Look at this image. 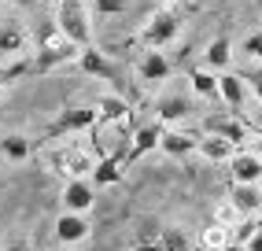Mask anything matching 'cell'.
Returning <instances> with one entry per match:
<instances>
[{"instance_id": "1", "label": "cell", "mask_w": 262, "mask_h": 251, "mask_svg": "<svg viewBox=\"0 0 262 251\" xmlns=\"http://www.w3.org/2000/svg\"><path fill=\"white\" fill-rule=\"evenodd\" d=\"M78 52H81V48H78L74 41H67L63 30H59L56 23H48V26H41V48H37V59H33V70H37V74H48L52 67L74 59Z\"/></svg>"}, {"instance_id": "2", "label": "cell", "mask_w": 262, "mask_h": 251, "mask_svg": "<svg viewBox=\"0 0 262 251\" xmlns=\"http://www.w3.org/2000/svg\"><path fill=\"white\" fill-rule=\"evenodd\" d=\"M56 26L63 30V37L74 41L78 48L93 45V23H89L85 0H59V4H56Z\"/></svg>"}, {"instance_id": "3", "label": "cell", "mask_w": 262, "mask_h": 251, "mask_svg": "<svg viewBox=\"0 0 262 251\" xmlns=\"http://www.w3.org/2000/svg\"><path fill=\"white\" fill-rule=\"evenodd\" d=\"M203 133H218V137H225V140H233L236 148H244V144H251L255 126L244 118L240 111H229V115H211V118L203 122Z\"/></svg>"}, {"instance_id": "4", "label": "cell", "mask_w": 262, "mask_h": 251, "mask_svg": "<svg viewBox=\"0 0 262 251\" xmlns=\"http://www.w3.org/2000/svg\"><path fill=\"white\" fill-rule=\"evenodd\" d=\"M96 122H100V111H96V107H67V111L45 130V140H56V137H67V133L96 130Z\"/></svg>"}, {"instance_id": "5", "label": "cell", "mask_w": 262, "mask_h": 251, "mask_svg": "<svg viewBox=\"0 0 262 251\" xmlns=\"http://www.w3.org/2000/svg\"><path fill=\"white\" fill-rule=\"evenodd\" d=\"M96 166V159L81 148H56L48 155V170L52 174H63V177H89Z\"/></svg>"}, {"instance_id": "6", "label": "cell", "mask_w": 262, "mask_h": 251, "mask_svg": "<svg viewBox=\"0 0 262 251\" xmlns=\"http://www.w3.org/2000/svg\"><path fill=\"white\" fill-rule=\"evenodd\" d=\"M181 33V19L173 11H155L151 19L144 23V30H141V45L144 48H166L173 37Z\"/></svg>"}, {"instance_id": "7", "label": "cell", "mask_w": 262, "mask_h": 251, "mask_svg": "<svg viewBox=\"0 0 262 251\" xmlns=\"http://www.w3.org/2000/svg\"><path fill=\"white\" fill-rule=\"evenodd\" d=\"M59 203L63 211H74V214H89L96 203V185L89 177H67V185L59 192Z\"/></svg>"}, {"instance_id": "8", "label": "cell", "mask_w": 262, "mask_h": 251, "mask_svg": "<svg viewBox=\"0 0 262 251\" xmlns=\"http://www.w3.org/2000/svg\"><path fill=\"white\" fill-rule=\"evenodd\" d=\"M163 133H166V126L155 118V122H148V126H141V130L133 133V140H129V152H126V166H133L137 159H144L148 152H155L163 144Z\"/></svg>"}, {"instance_id": "9", "label": "cell", "mask_w": 262, "mask_h": 251, "mask_svg": "<svg viewBox=\"0 0 262 251\" xmlns=\"http://www.w3.org/2000/svg\"><path fill=\"white\" fill-rule=\"evenodd\" d=\"M89 233H93V225H89V214H74V211H63L59 218H56V240L59 244H85L89 240Z\"/></svg>"}, {"instance_id": "10", "label": "cell", "mask_w": 262, "mask_h": 251, "mask_svg": "<svg viewBox=\"0 0 262 251\" xmlns=\"http://www.w3.org/2000/svg\"><path fill=\"white\" fill-rule=\"evenodd\" d=\"M78 70L89 74V78H100V81H118V67L103 56L100 48H93V45L78 52Z\"/></svg>"}, {"instance_id": "11", "label": "cell", "mask_w": 262, "mask_h": 251, "mask_svg": "<svg viewBox=\"0 0 262 251\" xmlns=\"http://www.w3.org/2000/svg\"><path fill=\"white\" fill-rule=\"evenodd\" d=\"M229 174L236 185H258L262 181V155L258 152H236L229 159Z\"/></svg>"}, {"instance_id": "12", "label": "cell", "mask_w": 262, "mask_h": 251, "mask_svg": "<svg viewBox=\"0 0 262 251\" xmlns=\"http://www.w3.org/2000/svg\"><path fill=\"white\" fill-rule=\"evenodd\" d=\"M170 59L163 56L159 48H148L144 56H141V63H137V78H141L144 85H159V81H166L170 78Z\"/></svg>"}, {"instance_id": "13", "label": "cell", "mask_w": 262, "mask_h": 251, "mask_svg": "<svg viewBox=\"0 0 262 251\" xmlns=\"http://www.w3.org/2000/svg\"><path fill=\"white\" fill-rule=\"evenodd\" d=\"M218 89H222V103L229 107V111H244V100H248V93H251L248 78L222 70V74H218Z\"/></svg>"}, {"instance_id": "14", "label": "cell", "mask_w": 262, "mask_h": 251, "mask_svg": "<svg viewBox=\"0 0 262 251\" xmlns=\"http://www.w3.org/2000/svg\"><path fill=\"white\" fill-rule=\"evenodd\" d=\"M207 163H229V159L240 152L233 140H225V137H218V133H203L200 137V148H196Z\"/></svg>"}, {"instance_id": "15", "label": "cell", "mask_w": 262, "mask_h": 251, "mask_svg": "<svg viewBox=\"0 0 262 251\" xmlns=\"http://www.w3.org/2000/svg\"><path fill=\"white\" fill-rule=\"evenodd\" d=\"M229 203L244 214V218H251V214L262 211V192H258V185H236V181H233V189H229Z\"/></svg>"}, {"instance_id": "16", "label": "cell", "mask_w": 262, "mask_h": 251, "mask_svg": "<svg viewBox=\"0 0 262 251\" xmlns=\"http://www.w3.org/2000/svg\"><path fill=\"white\" fill-rule=\"evenodd\" d=\"M196 148H200V137L181 133V130H166L163 133V144H159V152H166L170 159H185V155H192Z\"/></svg>"}, {"instance_id": "17", "label": "cell", "mask_w": 262, "mask_h": 251, "mask_svg": "<svg viewBox=\"0 0 262 251\" xmlns=\"http://www.w3.org/2000/svg\"><path fill=\"white\" fill-rule=\"evenodd\" d=\"M122 166H126V159L122 155H100L96 166H93V185H118L122 181Z\"/></svg>"}, {"instance_id": "18", "label": "cell", "mask_w": 262, "mask_h": 251, "mask_svg": "<svg viewBox=\"0 0 262 251\" xmlns=\"http://www.w3.org/2000/svg\"><path fill=\"white\" fill-rule=\"evenodd\" d=\"M188 111H192V103L185 96H163L159 107H155V118H159L163 126H170V122H185Z\"/></svg>"}, {"instance_id": "19", "label": "cell", "mask_w": 262, "mask_h": 251, "mask_svg": "<svg viewBox=\"0 0 262 251\" xmlns=\"http://www.w3.org/2000/svg\"><path fill=\"white\" fill-rule=\"evenodd\" d=\"M0 155H4L8 163H26V159L33 155V140L23 137V133H8L4 140H0Z\"/></svg>"}, {"instance_id": "20", "label": "cell", "mask_w": 262, "mask_h": 251, "mask_svg": "<svg viewBox=\"0 0 262 251\" xmlns=\"http://www.w3.org/2000/svg\"><path fill=\"white\" fill-rule=\"evenodd\" d=\"M200 244H203L207 251H229V247H233V225H225V222H211V225L203 229Z\"/></svg>"}, {"instance_id": "21", "label": "cell", "mask_w": 262, "mask_h": 251, "mask_svg": "<svg viewBox=\"0 0 262 251\" xmlns=\"http://www.w3.org/2000/svg\"><path fill=\"white\" fill-rule=\"evenodd\" d=\"M188 81H192V93H196V96H203V100H222V89H218V74H214V70L196 67V70L188 74Z\"/></svg>"}, {"instance_id": "22", "label": "cell", "mask_w": 262, "mask_h": 251, "mask_svg": "<svg viewBox=\"0 0 262 251\" xmlns=\"http://www.w3.org/2000/svg\"><path fill=\"white\" fill-rule=\"evenodd\" d=\"M229 59H233V45H229V37H214L211 45H207V52H203L207 70H218V74L229 67Z\"/></svg>"}, {"instance_id": "23", "label": "cell", "mask_w": 262, "mask_h": 251, "mask_svg": "<svg viewBox=\"0 0 262 251\" xmlns=\"http://www.w3.org/2000/svg\"><path fill=\"white\" fill-rule=\"evenodd\" d=\"M96 111H100V122H96V126H107V122H126V118H129V103L122 100V96H100Z\"/></svg>"}, {"instance_id": "24", "label": "cell", "mask_w": 262, "mask_h": 251, "mask_svg": "<svg viewBox=\"0 0 262 251\" xmlns=\"http://www.w3.org/2000/svg\"><path fill=\"white\" fill-rule=\"evenodd\" d=\"M23 48H26V30L15 26V23H4L0 26V52L4 56H19Z\"/></svg>"}, {"instance_id": "25", "label": "cell", "mask_w": 262, "mask_h": 251, "mask_svg": "<svg viewBox=\"0 0 262 251\" xmlns=\"http://www.w3.org/2000/svg\"><path fill=\"white\" fill-rule=\"evenodd\" d=\"M159 244H163V251H192V240H188V233L181 225L159 229Z\"/></svg>"}, {"instance_id": "26", "label": "cell", "mask_w": 262, "mask_h": 251, "mask_svg": "<svg viewBox=\"0 0 262 251\" xmlns=\"http://www.w3.org/2000/svg\"><path fill=\"white\" fill-rule=\"evenodd\" d=\"M240 52H244L248 59H262V30L248 33V37H244V45H240Z\"/></svg>"}, {"instance_id": "27", "label": "cell", "mask_w": 262, "mask_h": 251, "mask_svg": "<svg viewBox=\"0 0 262 251\" xmlns=\"http://www.w3.org/2000/svg\"><path fill=\"white\" fill-rule=\"evenodd\" d=\"M255 229H258V222H251V218H248V222H240L236 233H233V244H248V240L255 237Z\"/></svg>"}, {"instance_id": "28", "label": "cell", "mask_w": 262, "mask_h": 251, "mask_svg": "<svg viewBox=\"0 0 262 251\" xmlns=\"http://www.w3.org/2000/svg\"><path fill=\"white\" fill-rule=\"evenodd\" d=\"M126 0H96V15H122Z\"/></svg>"}, {"instance_id": "29", "label": "cell", "mask_w": 262, "mask_h": 251, "mask_svg": "<svg viewBox=\"0 0 262 251\" xmlns=\"http://www.w3.org/2000/svg\"><path fill=\"white\" fill-rule=\"evenodd\" d=\"M248 89H251V96L262 103V74H251V78H248Z\"/></svg>"}, {"instance_id": "30", "label": "cell", "mask_w": 262, "mask_h": 251, "mask_svg": "<svg viewBox=\"0 0 262 251\" xmlns=\"http://www.w3.org/2000/svg\"><path fill=\"white\" fill-rule=\"evenodd\" d=\"M244 247H248V251H262V225L255 229V237H251L248 244H244Z\"/></svg>"}, {"instance_id": "31", "label": "cell", "mask_w": 262, "mask_h": 251, "mask_svg": "<svg viewBox=\"0 0 262 251\" xmlns=\"http://www.w3.org/2000/svg\"><path fill=\"white\" fill-rule=\"evenodd\" d=\"M133 251H163V244H159V237H155V240H148V244H137Z\"/></svg>"}, {"instance_id": "32", "label": "cell", "mask_w": 262, "mask_h": 251, "mask_svg": "<svg viewBox=\"0 0 262 251\" xmlns=\"http://www.w3.org/2000/svg\"><path fill=\"white\" fill-rule=\"evenodd\" d=\"M251 126H255V130H262V103L251 111Z\"/></svg>"}, {"instance_id": "33", "label": "cell", "mask_w": 262, "mask_h": 251, "mask_svg": "<svg viewBox=\"0 0 262 251\" xmlns=\"http://www.w3.org/2000/svg\"><path fill=\"white\" fill-rule=\"evenodd\" d=\"M0 251H30V244H26V240H15V244H8V247H0Z\"/></svg>"}, {"instance_id": "34", "label": "cell", "mask_w": 262, "mask_h": 251, "mask_svg": "<svg viewBox=\"0 0 262 251\" xmlns=\"http://www.w3.org/2000/svg\"><path fill=\"white\" fill-rule=\"evenodd\" d=\"M251 144H255V152L262 155V130H255V137H251Z\"/></svg>"}, {"instance_id": "35", "label": "cell", "mask_w": 262, "mask_h": 251, "mask_svg": "<svg viewBox=\"0 0 262 251\" xmlns=\"http://www.w3.org/2000/svg\"><path fill=\"white\" fill-rule=\"evenodd\" d=\"M4 85H8V78H4V70H0V89H4Z\"/></svg>"}, {"instance_id": "36", "label": "cell", "mask_w": 262, "mask_h": 251, "mask_svg": "<svg viewBox=\"0 0 262 251\" xmlns=\"http://www.w3.org/2000/svg\"><path fill=\"white\" fill-rule=\"evenodd\" d=\"M15 4H23V8H26V4H30V0H15Z\"/></svg>"}, {"instance_id": "37", "label": "cell", "mask_w": 262, "mask_h": 251, "mask_svg": "<svg viewBox=\"0 0 262 251\" xmlns=\"http://www.w3.org/2000/svg\"><path fill=\"white\" fill-rule=\"evenodd\" d=\"M170 4H181V0H170Z\"/></svg>"}, {"instance_id": "38", "label": "cell", "mask_w": 262, "mask_h": 251, "mask_svg": "<svg viewBox=\"0 0 262 251\" xmlns=\"http://www.w3.org/2000/svg\"><path fill=\"white\" fill-rule=\"evenodd\" d=\"M258 192H262V181H258Z\"/></svg>"}]
</instances>
